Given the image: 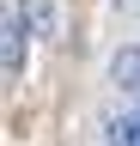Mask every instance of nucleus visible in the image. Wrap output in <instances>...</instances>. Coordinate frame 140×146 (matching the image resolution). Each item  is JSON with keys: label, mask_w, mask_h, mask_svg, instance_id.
Returning <instances> with one entry per match:
<instances>
[{"label": "nucleus", "mask_w": 140, "mask_h": 146, "mask_svg": "<svg viewBox=\"0 0 140 146\" xmlns=\"http://www.w3.org/2000/svg\"><path fill=\"white\" fill-rule=\"evenodd\" d=\"M25 36H31V25H25V0H6V79H19V73H25Z\"/></svg>", "instance_id": "1"}, {"label": "nucleus", "mask_w": 140, "mask_h": 146, "mask_svg": "<svg viewBox=\"0 0 140 146\" xmlns=\"http://www.w3.org/2000/svg\"><path fill=\"white\" fill-rule=\"evenodd\" d=\"M110 85H122V91H140V43L110 55Z\"/></svg>", "instance_id": "2"}, {"label": "nucleus", "mask_w": 140, "mask_h": 146, "mask_svg": "<svg viewBox=\"0 0 140 146\" xmlns=\"http://www.w3.org/2000/svg\"><path fill=\"white\" fill-rule=\"evenodd\" d=\"M110 146H140V110H128V116L110 122Z\"/></svg>", "instance_id": "3"}]
</instances>
